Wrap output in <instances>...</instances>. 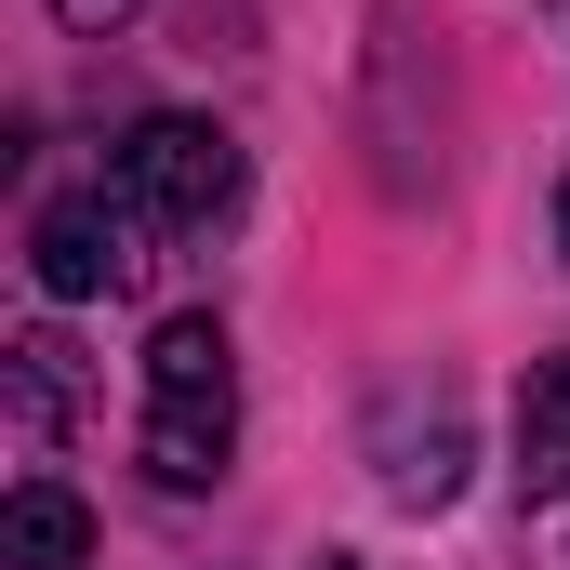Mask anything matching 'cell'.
I'll list each match as a JSON object with an SVG mask.
<instances>
[{"label":"cell","instance_id":"obj_1","mask_svg":"<svg viewBox=\"0 0 570 570\" xmlns=\"http://www.w3.org/2000/svg\"><path fill=\"white\" fill-rule=\"evenodd\" d=\"M239 451V358H226V318H159L146 332V478L159 491H213Z\"/></svg>","mask_w":570,"mask_h":570},{"label":"cell","instance_id":"obj_2","mask_svg":"<svg viewBox=\"0 0 570 570\" xmlns=\"http://www.w3.org/2000/svg\"><path fill=\"white\" fill-rule=\"evenodd\" d=\"M107 186L146 213V239H199V226H226V213H239V134H226V120L159 107V120L120 134V173H107Z\"/></svg>","mask_w":570,"mask_h":570},{"label":"cell","instance_id":"obj_3","mask_svg":"<svg viewBox=\"0 0 570 570\" xmlns=\"http://www.w3.org/2000/svg\"><path fill=\"white\" fill-rule=\"evenodd\" d=\"M27 253H40V292L53 305H94V292L146 279V213L120 186H94V199H53L40 226H27Z\"/></svg>","mask_w":570,"mask_h":570},{"label":"cell","instance_id":"obj_4","mask_svg":"<svg viewBox=\"0 0 570 570\" xmlns=\"http://www.w3.org/2000/svg\"><path fill=\"white\" fill-rule=\"evenodd\" d=\"M0 570H94V518H80L67 478H27L0 504Z\"/></svg>","mask_w":570,"mask_h":570},{"label":"cell","instance_id":"obj_5","mask_svg":"<svg viewBox=\"0 0 570 570\" xmlns=\"http://www.w3.org/2000/svg\"><path fill=\"white\" fill-rule=\"evenodd\" d=\"M518 491L531 504L570 491V358H531V385H518Z\"/></svg>","mask_w":570,"mask_h":570},{"label":"cell","instance_id":"obj_6","mask_svg":"<svg viewBox=\"0 0 570 570\" xmlns=\"http://www.w3.org/2000/svg\"><path fill=\"white\" fill-rule=\"evenodd\" d=\"M67 399H80V385H67V332H27V345H13V425L67 438Z\"/></svg>","mask_w":570,"mask_h":570},{"label":"cell","instance_id":"obj_7","mask_svg":"<svg viewBox=\"0 0 570 570\" xmlns=\"http://www.w3.org/2000/svg\"><path fill=\"white\" fill-rule=\"evenodd\" d=\"M53 13H67L80 40H107V27H134V0H53Z\"/></svg>","mask_w":570,"mask_h":570},{"label":"cell","instance_id":"obj_8","mask_svg":"<svg viewBox=\"0 0 570 570\" xmlns=\"http://www.w3.org/2000/svg\"><path fill=\"white\" fill-rule=\"evenodd\" d=\"M558 253H570V186H558Z\"/></svg>","mask_w":570,"mask_h":570},{"label":"cell","instance_id":"obj_9","mask_svg":"<svg viewBox=\"0 0 570 570\" xmlns=\"http://www.w3.org/2000/svg\"><path fill=\"white\" fill-rule=\"evenodd\" d=\"M332 570H358V558H332Z\"/></svg>","mask_w":570,"mask_h":570}]
</instances>
